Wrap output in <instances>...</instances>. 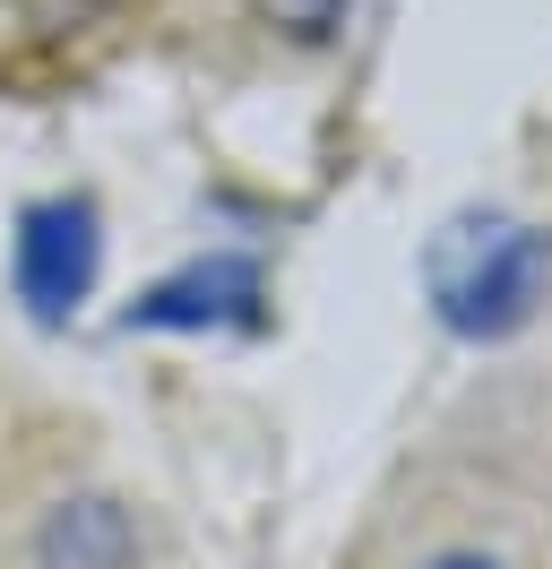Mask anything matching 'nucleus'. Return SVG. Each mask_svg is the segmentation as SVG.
I'll list each match as a JSON object with an SVG mask.
<instances>
[{"mask_svg": "<svg viewBox=\"0 0 552 569\" xmlns=\"http://www.w3.org/2000/svg\"><path fill=\"white\" fill-rule=\"evenodd\" d=\"M423 284H432V311L448 337L501 346L544 311L552 233L526 216H457V224H441V242L423 259Z\"/></svg>", "mask_w": 552, "mask_h": 569, "instance_id": "obj_1", "label": "nucleus"}, {"mask_svg": "<svg viewBox=\"0 0 552 569\" xmlns=\"http://www.w3.org/2000/svg\"><path fill=\"white\" fill-rule=\"evenodd\" d=\"M103 277V216L96 199H34L18 216V250H9V284H18V302H27L34 320H69Z\"/></svg>", "mask_w": 552, "mask_h": 569, "instance_id": "obj_2", "label": "nucleus"}, {"mask_svg": "<svg viewBox=\"0 0 552 569\" xmlns=\"http://www.w3.org/2000/svg\"><path fill=\"white\" fill-rule=\"evenodd\" d=\"M259 320H268V268L250 250H207L130 302V328H165V337H225Z\"/></svg>", "mask_w": 552, "mask_h": 569, "instance_id": "obj_3", "label": "nucleus"}, {"mask_svg": "<svg viewBox=\"0 0 552 569\" xmlns=\"http://www.w3.org/2000/svg\"><path fill=\"white\" fill-rule=\"evenodd\" d=\"M34 561L43 569H130L138 561V518L112 492H69L34 527Z\"/></svg>", "mask_w": 552, "mask_h": 569, "instance_id": "obj_4", "label": "nucleus"}, {"mask_svg": "<svg viewBox=\"0 0 552 569\" xmlns=\"http://www.w3.org/2000/svg\"><path fill=\"white\" fill-rule=\"evenodd\" d=\"M276 9L294 18V36H328V27H337V9H345V0H276Z\"/></svg>", "mask_w": 552, "mask_h": 569, "instance_id": "obj_5", "label": "nucleus"}, {"mask_svg": "<svg viewBox=\"0 0 552 569\" xmlns=\"http://www.w3.org/2000/svg\"><path fill=\"white\" fill-rule=\"evenodd\" d=\"M423 569H501L492 552H441V561H423Z\"/></svg>", "mask_w": 552, "mask_h": 569, "instance_id": "obj_6", "label": "nucleus"}]
</instances>
